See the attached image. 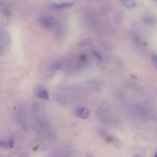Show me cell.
<instances>
[{"label": "cell", "mask_w": 157, "mask_h": 157, "mask_svg": "<svg viewBox=\"0 0 157 157\" xmlns=\"http://www.w3.org/2000/svg\"><path fill=\"white\" fill-rule=\"evenodd\" d=\"M40 24L46 28H52L55 25V19L52 16H44L40 18Z\"/></svg>", "instance_id": "6da1fadb"}, {"label": "cell", "mask_w": 157, "mask_h": 157, "mask_svg": "<svg viewBox=\"0 0 157 157\" xmlns=\"http://www.w3.org/2000/svg\"><path fill=\"white\" fill-rule=\"evenodd\" d=\"M75 115L82 119H85L88 118V117L90 115V111L86 107H77L75 110Z\"/></svg>", "instance_id": "7a4b0ae2"}, {"label": "cell", "mask_w": 157, "mask_h": 157, "mask_svg": "<svg viewBox=\"0 0 157 157\" xmlns=\"http://www.w3.org/2000/svg\"><path fill=\"white\" fill-rule=\"evenodd\" d=\"M17 118L18 121L20 124V126L25 131H28L29 129V126L27 123V120L25 115H24L22 113L18 112L17 115Z\"/></svg>", "instance_id": "3957f363"}, {"label": "cell", "mask_w": 157, "mask_h": 157, "mask_svg": "<svg viewBox=\"0 0 157 157\" xmlns=\"http://www.w3.org/2000/svg\"><path fill=\"white\" fill-rule=\"evenodd\" d=\"M36 96L41 99L48 100L49 99V93L48 90L44 87H39L37 89L36 91Z\"/></svg>", "instance_id": "277c9868"}, {"label": "cell", "mask_w": 157, "mask_h": 157, "mask_svg": "<svg viewBox=\"0 0 157 157\" xmlns=\"http://www.w3.org/2000/svg\"><path fill=\"white\" fill-rule=\"evenodd\" d=\"M74 5V2H62L59 4H52V7L55 9H66L72 7Z\"/></svg>", "instance_id": "5b68a950"}, {"label": "cell", "mask_w": 157, "mask_h": 157, "mask_svg": "<svg viewBox=\"0 0 157 157\" xmlns=\"http://www.w3.org/2000/svg\"><path fill=\"white\" fill-rule=\"evenodd\" d=\"M14 145V141L12 139L4 140L0 139V147L3 148H12Z\"/></svg>", "instance_id": "8992f818"}, {"label": "cell", "mask_w": 157, "mask_h": 157, "mask_svg": "<svg viewBox=\"0 0 157 157\" xmlns=\"http://www.w3.org/2000/svg\"><path fill=\"white\" fill-rule=\"evenodd\" d=\"M121 1L122 4L128 8H133L136 5L134 0H121Z\"/></svg>", "instance_id": "52a82bcc"}, {"label": "cell", "mask_w": 157, "mask_h": 157, "mask_svg": "<svg viewBox=\"0 0 157 157\" xmlns=\"http://www.w3.org/2000/svg\"><path fill=\"white\" fill-rule=\"evenodd\" d=\"M92 43H93L92 40H91L90 39H83V40H82V41L80 42V43L78 44V47L80 48H83V47H85L86 46L91 45Z\"/></svg>", "instance_id": "ba28073f"}, {"label": "cell", "mask_w": 157, "mask_h": 157, "mask_svg": "<svg viewBox=\"0 0 157 157\" xmlns=\"http://www.w3.org/2000/svg\"><path fill=\"white\" fill-rule=\"evenodd\" d=\"M104 137H105V139L106 141H107L109 143H113L115 141V138L113 137H112L110 135H107L105 133H104Z\"/></svg>", "instance_id": "9c48e42d"}, {"label": "cell", "mask_w": 157, "mask_h": 157, "mask_svg": "<svg viewBox=\"0 0 157 157\" xmlns=\"http://www.w3.org/2000/svg\"><path fill=\"white\" fill-rule=\"evenodd\" d=\"M61 68V65L59 63H55L54 64H53L51 66V69L52 71H58Z\"/></svg>", "instance_id": "30bf717a"}, {"label": "cell", "mask_w": 157, "mask_h": 157, "mask_svg": "<svg viewBox=\"0 0 157 157\" xmlns=\"http://www.w3.org/2000/svg\"><path fill=\"white\" fill-rule=\"evenodd\" d=\"M151 60L155 63L156 66L157 67V55H153L151 56Z\"/></svg>", "instance_id": "8fae6325"}, {"label": "cell", "mask_w": 157, "mask_h": 157, "mask_svg": "<svg viewBox=\"0 0 157 157\" xmlns=\"http://www.w3.org/2000/svg\"><path fill=\"white\" fill-rule=\"evenodd\" d=\"M154 157H157V153L155 154V156Z\"/></svg>", "instance_id": "7c38bea8"}, {"label": "cell", "mask_w": 157, "mask_h": 157, "mask_svg": "<svg viewBox=\"0 0 157 157\" xmlns=\"http://www.w3.org/2000/svg\"><path fill=\"white\" fill-rule=\"evenodd\" d=\"M134 157H139L138 155H136V156H134Z\"/></svg>", "instance_id": "4fadbf2b"}]
</instances>
